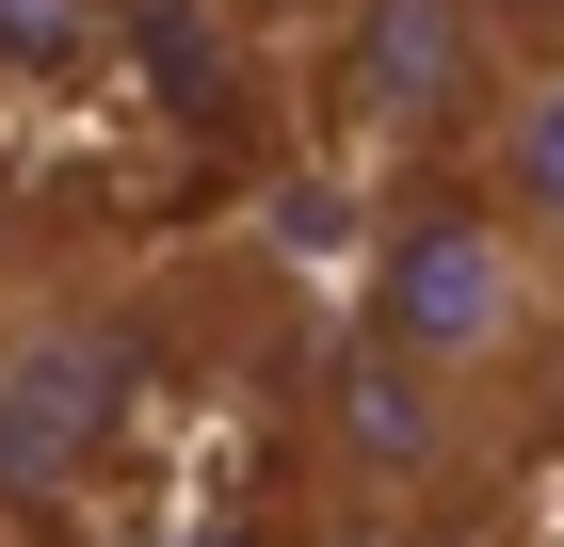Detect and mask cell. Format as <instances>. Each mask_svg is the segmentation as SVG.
<instances>
[{"instance_id": "obj_4", "label": "cell", "mask_w": 564, "mask_h": 547, "mask_svg": "<svg viewBox=\"0 0 564 547\" xmlns=\"http://www.w3.org/2000/svg\"><path fill=\"white\" fill-rule=\"evenodd\" d=\"M484 97V0H355L339 17V113L388 129V145H435L468 129Z\"/></svg>"}, {"instance_id": "obj_5", "label": "cell", "mask_w": 564, "mask_h": 547, "mask_svg": "<svg viewBox=\"0 0 564 547\" xmlns=\"http://www.w3.org/2000/svg\"><path fill=\"white\" fill-rule=\"evenodd\" d=\"M468 145H484V194H500V210H517L532 242L564 258V65H532V81H500Z\"/></svg>"}, {"instance_id": "obj_7", "label": "cell", "mask_w": 564, "mask_h": 547, "mask_svg": "<svg viewBox=\"0 0 564 547\" xmlns=\"http://www.w3.org/2000/svg\"><path fill=\"white\" fill-rule=\"evenodd\" d=\"M48 291V226H33V194L0 177V306H33Z\"/></svg>"}, {"instance_id": "obj_1", "label": "cell", "mask_w": 564, "mask_h": 547, "mask_svg": "<svg viewBox=\"0 0 564 547\" xmlns=\"http://www.w3.org/2000/svg\"><path fill=\"white\" fill-rule=\"evenodd\" d=\"M355 322L388 354H420L435 386H468L484 419H549V386H564V258L484 194V162L468 177H403L388 226H371Z\"/></svg>"}, {"instance_id": "obj_8", "label": "cell", "mask_w": 564, "mask_h": 547, "mask_svg": "<svg viewBox=\"0 0 564 547\" xmlns=\"http://www.w3.org/2000/svg\"><path fill=\"white\" fill-rule=\"evenodd\" d=\"M0 547H48V532H33V515H0Z\"/></svg>"}, {"instance_id": "obj_2", "label": "cell", "mask_w": 564, "mask_h": 547, "mask_svg": "<svg viewBox=\"0 0 564 547\" xmlns=\"http://www.w3.org/2000/svg\"><path fill=\"white\" fill-rule=\"evenodd\" d=\"M145 419V338L130 306H82L65 274H48L33 306H0V515H82L97 483H113V451H130Z\"/></svg>"}, {"instance_id": "obj_3", "label": "cell", "mask_w": 564, "mask_h": 547, "mask_svg": "<svg viewBox=\"0 0 564 547\" xmlns=\"http://www.w3.org/2000/svg\"><path fill=\"white\" fill-rule=\"evenodd\" d=\"M323 467H339L371 515H435V500H468L484 467H500V419L355 322V354L323 371Z\"/></svg>"}, {"instance_id": "obj_6", "label": "cell", "mask_w": 564, "mask_h": 547, "mask_svg": "<svg viewBox=\"0 0 564 547\" xmlns=\"http://www.w3.org/2000/svg\"><path fill=\"white\" fill-rule=\"evenodd\" d=\"M130 48V0H0V81H97Z\"/></svg>"}]
</instances>
